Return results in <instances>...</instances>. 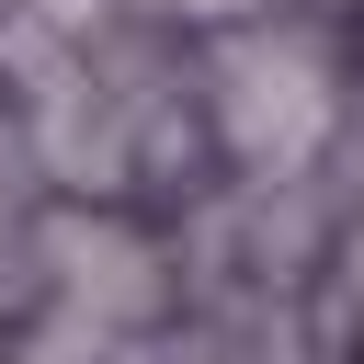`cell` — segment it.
<instances>
[{
    "label": "cell",
    "mask_w": 364,
    "mask_h": 364,
    "mask_svg": "<svg viewBox=\"0 0 364 364\" xmlns=\"http://www.w3.org/2000/svg\"><path fill=\"white\" fill-rule=\"evenodd\" d=\"M136 11H182V23H216V11H262V0H136Z\"/></svg>",
    "instance_id": "cell-5"
},
{
    "label": "cell",
    "mask_w": 364,
    "mask_h": 364,
    "mask_svg": "<svg viewBox=\"0 0 364 364\" xmlns=\"http://www.w3.org/2000/svg\"><path fill=\"white\" fill-rule=\"evenodd\" d=\"M23 364H102V330H80V318H46V330L23 341Z\"/></svg>",
    "instance_id": "cell-4"
},
{
    "label": "cell",
    "mask_w": 364,
    "mask_h": 364,
    "mask_svg": "<svg viewBox=\"0 0 364 364\" xmlns=\"http://www.w3.org/2000/svg\"><path fill=\"white\" fill-rule=\"evenodd\" d=\"M34 262H46V284H57V318H80V330H148L159 307H171V262L125 228V216H102V205H57L46 228H34Z\"/></svg>",
    "instance_id": "cell-2"
},
{
    "label": "cell",
    "mask_w": 364,
    "mask_h": 364,
    "mask_svg": "<svg viewBox=\"0 0 364 364\" xmlns=\"http://www.w3.org/2000/svg\"><path fill=\"white\" fill-rule=\"evenodd\" d=\"M353 318H364V228L341 239V262H330V296H318V353H341L353 341Z\"/></svg>",
    "instance_id": "cell-3"
},
{
    "label": "cell",
    "mask_w": 364,
    "mask_h": 364,
    "mask_svg": "<svg viewBox=\"0 0 364 364\" xmlns=\"http://www.w3.org/2000/svg\"><path fill=\"white\" fill-rule=\"evenodd\" d=\"M205 125L250 182H284L341 125V57L318 23H239L205 57Z\"/></svg>",
    "instance_id": "cell-1"
}]
</instances>
